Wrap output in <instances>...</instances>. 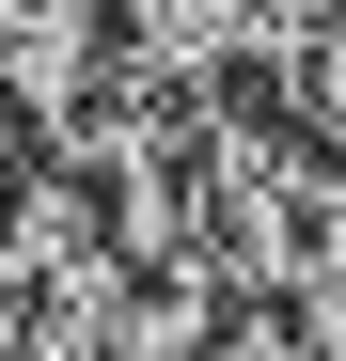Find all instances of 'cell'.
<instances>
[{"label":"cell","instance_id":"7a4b0ae2","mask_svg":"<svg viewBox=\"0 0 346 361\" xmlns=\"http://www.w3.org/2000/svg\"><path fill=\"white\" fill-rule=\"evenodd\" d=\"M0 110L16 126H95L110 110V16L95 0H0Z\"/></svg>","mask_w":346,"mask_h":361},{"label":"cell","instance_id":"6da1fadb","mask_svg":"<svg viewBox=\"0 0 346 361\" xmlns=\"http://www.w3.org/2000/svg\"><path fill=\"white\" fill-rule=\"evenodd\" d=\"M189 235H205L220 283L268 298L315 235H346V173H330V142L283 126V110H205V126H189Z\"/></svg>","mask_w":346,"mask_h":361},{"label":"cell","instance_id":"3957f363","mask_svg":"<svg viewBox=\"0 0 346 361\" xmlns=\"http://www.w3.org/2000/svg\"><path fill=\"white\" fill-rule=\"evenodd\" d=\"M126 32H142V63H220V47H237V32H220V0H126Z\"/></svg>","mask_w":346,"mask_h":361}]
</instances>
